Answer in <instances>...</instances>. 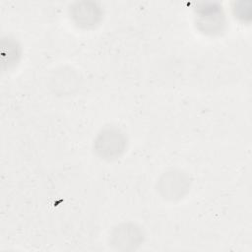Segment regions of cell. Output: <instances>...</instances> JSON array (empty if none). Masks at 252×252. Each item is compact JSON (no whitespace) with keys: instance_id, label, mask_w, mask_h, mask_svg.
Returning a JSON list of instances; mask_svg holds the SVG:
<instances>
[{"instance_id":"5b68a950","label":"cell","mask_w":252,"mask_h":252,"mask_svg":"<svg viewBox=\"0 0 252 252\" xmlns=\"http://www.w3.org/2000/svg\"><path fill=\"white\" fill-rule=\"evenodd\" d=\"M233 13L236 18L241 19L242 21L249 20L251 16V9H250V2H244V1H239V2H234V5L232 7Z\"/></svg>"},{"instance_id":"277c9868","label":"cell","mask_w":252,"mask_h":252,"mask_svg":"<svg viewBox=\"0 0 252 252\" xmlns=\"http://www.w3.org/2000/svg\"><path fill=\"white\" fill-rule=\"evenodd\" d=\"M70 15L77 25L83 28L95 26L101 19L100 6L94 1H76L70 5Z\"/></svg>"},{"instance_id":"3957f363","label":"cell","mask_w":252,"mask_h":252,"mask_svg":"<svg viewBox=\"0 0 252 252\" xmlns=\"http://www.w3.org/2000/svg\"><path fill=\"white\" fill-rule=\"evenodd\" d=\"M190 187L189 177L180 170H169L164 172L158 182L160 194L169 200L182 198Z\"/></svg>"},{"instance_id":"6da1fadb","label":"cell","mask_w":252,"mask_h":252,"mask_svg":"<svg viewBox=\"0 0 252 252\" xmlns=\"http://www.w3.org/2000/svg\"><path fill=\"white\" fill-rule=\"evenodd\" d=\"M127 139L124 133L116 127H105L96 136L94 149L104 159H114L125 150Z\"/></svg>"},{"instance_id":"7a4b0ae2","label":"cell","mask_w":252,"mask_h":252,"mask_svg":"<svg viewBox=\"0 0 252 252\" xmlns=\"http://www.w3.org/2000/svg\"><path fill=\"white\" fill-rule=\"evenodd\" d=\"M198 16L197 25L200 30L208 33H216L224 26V14L221 6L212 2L199 3L195 9Z\"/></svg>"}]
</instances>
